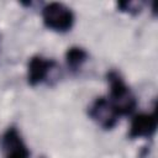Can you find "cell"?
<instances>
[{"mask_svg": "<svg viewBox=\"0 0 158 158\" xmlns=\"http://www.w3.org/2000/svg\"><path fill=\"white\" fill-rule=\"evenodd\" d=\"M89 116L104 130H111L118 121V114L106 96L96 98L89 106Z\"/></svg>", "mask_w": 158, "mask_h": 158, "instance_id": "3", "label": "cell"}, {"mask_svg": "<svg viewBox=\"0 0 158 158\" xmlns=\"http://www.w3.org/2000/svg\"><path fill=\"white\" fill-rule=\"evenodd\" d=\"M42 21L48 30L54 32H67L74 25L73 11L60 2H49L42 9Z\"/></svg>", "mask_w": 158, "mask_h": 158, "instance_id": "2", "label": "cell"}, {"mask_svg": "<svg viewBox=\"0 0 158 158\" xmlns=\"http://www.w3.org/2000/svg\"><path fill=\"white\" fill-rule=\"evenodd\" d=\"M107 81H109V101L118 114V116L131 115L137 106V100L131 89L127 86L122 77L111 70L107 73Z\"/></svg>", "mask_w": 158, "mask_h": 158, "instance_id": "1", "label": "cell"}, {"mask_svg": "<svg viewBox=\"0 0 158 158\" xmlns=\"http://www.w3.org/2000/svg\"><path fill=\"white\" fill-rule=\"evenodd\" d=\"M56 65V62L48 58H44L42 56H35L28 60L27 64V81L31 86H36L41 83H43L53 67Z\"/></svg>", "mask_w": 158, "mask_h": 158, "instance_id": "5", "label": "cell"}, {"mask_svg": "<svg viewBox=\"0 0 158 158\" xmlns=\"http://www.w3.org/2000/svg\"><path fill=\"white\" fill-rule=\"evenodd\" d=\"M88 59V52L81 47H70L65 53V62L68 68L78 70Z\"/></svg>", "mask_w": 158, "mask_h": 158, "instance_id": "7", "label": "cell"}, {"mask_svg": "<svg viewBox=\"0 0 158 158\" xmlns=\"http://www.w3.org/2000/svg\"><path fill=\"white\" fill-rule=\"evenodd\" d=\"M157 128V117L156 114H137L132 117L130 132V138H149L154 135Z\"/></svg>", "mask_w": 158, "mask_h": 158, "instance_id": "6", "label": "cell"}, {"mask_svg": "<svg viewBox=\"0 0 158 158\" xmlns=\"http://www.w3.org/2000/svg\"><path fill=\"white\" fill-rule=\"evenodd\" d=\"M1 148L4 158H30L31 152L23 142L19 130L14 126L9 127L1 137Z\"/></svg>", "mask_w": 158, "mask_h": 158, "instance_id": "4", "label": "cell"}]
</instances>
